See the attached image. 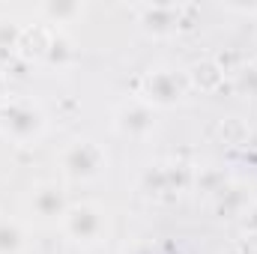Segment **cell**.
<instances>
[{"label": "cell", "instance_id": "1", "mask_svg": "<svg viewBox=\"0 0 257 254\" xmlns=\"http://www.w3.org/2000/svg\"><path fill=\"white\" fill-rule=\"evenodd\" d=\"M105 168V153L93 141H75L63 153V171L72 180H90Z\"/></svg>", "mask_w": 257, "mask_h": 254}, {"label": "cell", "instance_id": "2", "mask_svg": "<svg viewBox=\"0 0 257 254\" xmlns=\"http://www.w3.org/2000/svg\"><path fill=\"white\" fill-rule=\"evenodd\" d=\"M0 129L6 135H12L15 141H27L33 135H39L42 129V117L33 105L27 102H6L0 108Z\"/></svg>", "mask_w": 257, "mask_h": 254}, {"label": "cell", "instance_id": "3", "mask_svg": "<svg viewBox=\"0 0 257 254\" xmlns=\"http://www.w3.org/2000/svg\"><path fill=\"white\" fill-rule=\"evenodd\" d=\"M105 230V215L102 209L90 206V203H81V206H72L66 212V233L78 242H96Z\"/></svg>", "mask_w": 257, "mask_h": 254}, {"label": "cell", "instance_id": "4", "mask_svg": "<svg viewBox=\"0 0 257 254\" xmlns=\"http://www.w3.org/2000/svg\"><path fill=\"white\" fill-rule=\"evenodd\" d=\"M144 87H147V96H150L153 102H162V105H171V102H177V99L183 96V81H180L174 72H168V69L153 72Z\"/></svg>", "mask_w": 257, "mask_h": 254}, {"label": "cell", "instance_id": "5", "mask_svg": "<svg viewBox=\"0 0 257 254\" xmlns=\"http://www.w3.org/2000/svg\"><path fill=\"white\" fill-rule=\"evenodd\" d=\"M117 129L132 138H144L147 132H153V114L144 105H123L117 111Z\"/></svg>", "mask_w": 257, "mask_h": 254}, {"label": "cell", "instance_id": "6", "mask_svg": "<svg viewBox=\"0 0 257 254\" xmlns=\"http://www.w3.org/2000/svg\"><path fill=\"white\" fill-rule=\"evenodd\" d=\"M30 209L39 215V218H57L66 215L63 212V197L54 186H39V189L30 194Z\"/></svg>", "mask_w": 257, "mask_h": 254}, {"label": "cell", "instance_id": "7", "mask_svg": "<svg viewBox=\"0 0 257 254\" xmlns=\"http://www.w3.org/2000/svg\"><path fill=\"white\" fill-rule=\"evenodd\" d=\"M21 248V230L18 224L0 218V254H18Z\"/></svg>", "mask_w": 257, "mask_h": 254}]
</instances>
